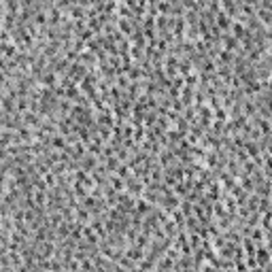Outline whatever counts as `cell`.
Returning a JSON list of instances; mask_svg holds the SVG:
<instances>
[{"instance_id": "6da1fadb", "label": "cell", "mask_w": 272, "mask_h": 272, "mask_svg": "<svg viewBox=\"0 0 272 272\" xmlns=\"http://www.w3.org/2000/svg\"><path fill=\"white\" fill-rule=\"evenodd\" d=\"M257 255H259V262H262V264L268 262V253H266L264 249H259V253H257Z\"/></svg>"}]
</instances>
